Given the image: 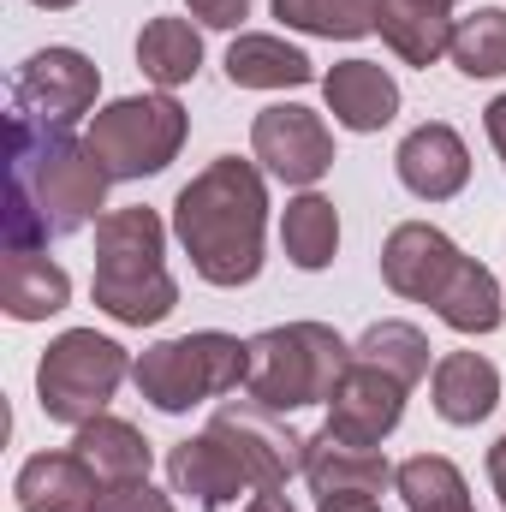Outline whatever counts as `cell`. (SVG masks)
Masks as SVG:
<instances>
[{
  "label": "cell",
  "instance_id": "obj_1",
  "mask_svg": "<svg viewBox=\"0 0 506 512\" xmlns=\"http://www.w3.org/2000/svg\"><path fill=\"white\" fill-rule=\"evenodd\" d=\"M102 191H108V167L96 161L90 143H72L60 126L36 131L30 114L12 120V209H6L12 251L78 233L102 209Z\"/></svg>",
  "mask_w": 506,
  "mask_h": 512
},
{
  "label": "cell",
  "instance_id": "obj_2",
  "mask_svg": "<svg viewBox=\"0 0 506 512\" xmlns=\"http://www.w3.org/2000/svg\"><path fill=\"white\" fill-rule=\"evenodd\" d=\"M262 221H268L262 173L239 155L203 167L173 203V227L209 286H245L262 268Z\"/></svg>",
  "mask_w": 506,
  "mask_h": 512
},
{
  "label": "cell",
  "instance_id": "obj_3",
  "mask_svg": "<svg viewBox=\"0 0 506 512\" xmlns=\"http://www.w3.org/2000/svg\"><path fill=\"white\" fill-rule=\"evenodd\" d=\"M381 274L399 298H417V304H435V316L459 334H495L501 328V286L483 262L459 251L447 233L423 227V221H405L393 227L387 251H381Z\"/></svg>",
  "mask_w": 506,
  "mask_h": 512
},
{
  "label": "cell",
  "instance_id": "obj_4",
  "mask_svg": "<svg viewBox=\"0 0 506 512\" xmlns=\"http://www.w3.org/2000/svg\"><path fill=\"white\" fill-rule=\"evenodd\" d=\"M179 286L161 262V221L149 209H114L96 221V304L114 322H161Z\"/></svg>",
  "mask_w": 506,
  "mask_h": 512
},
{
  "label": "cell",
  "instance_id": "obj_5",
  "mask_svg": "<svg viewBox=\"0 0 506 512\" xmlns=\"http://www.w3.org/2000/svg\"><path fill=\"white\" fill-rule=\"evenodd\" d=\"M352 364V346L322 328V322H292V328H268L251 340V370L245 387L262 411H298V405H316L328 399L334 382L346 376Z\"/></svg>",
  "mask_w": 506,
  "mask_h": 512
},
{
  "label": "cell",
  "instance_id": "obj_6",
  "mask_svg": "<svg viewBox=\"0 0 506 512\" xmlns=\"http://www.w3.org/2000/svg\"><path fill=\"white\" fill-rule=\"evenodd\" d=\"M245 370H251V346H239L233 334H185V340L143 352L131 376L143 387V399H155L161 411H185L239 387Z\"/></svg>",
  "mask_w": 506,
  "mask_h": 512
},
{
  "label": "cell",
  "instance_id": "obj_7",
  "mask_svg": "<svg viewBox=\"0 0 506 512\" xmlns=\"http://www.w3.org/2000/svg\"><path fill=\"white\" fill-rule=\"evenodd\" d=\"M126 352L114 346V340H102V334H90V328H72V334H60L54 346H48V358H42V370H36V387H42V411L54 417V423H96L102 417V405L114 399V387L126 376Z\"/></svg>",
  "mask_w": 506,
  "mask_h": 512
},
{
  "label": "cell",
  "instance_id": "obj_8",
  "mask_svg": "<svg viewBox=\"0 0 506 512\" xmlns=\"http://www.w3.org/2000/svg\"><path fill=\"white\" fill-rule=\"evenodd\" d=\"M185 143V108L173 96H131L114 102L108 114H96L90 149L108 167V179H143L161 173L173 161V149Z\"/></svg>",
  "mask_w": 506,
  "mask_h": 512
},
{
  "label": "cell",
  "instance_id": "obj_9",
  "mask_svg": "<svg viewBox=\"0 0 506 512\" xmlns=\"http://www.w3.org/2000/svg\"><path fill=\"white\" fill-rule=\"evenodd\" d=\"M405 393L411 387L399 382V376H387L381 364H364L352 352L346 376L328 393V429L340 441H352V447H381V435H393V423L405 411Z\"/></svg>",
  "mask_w": 506,
  "mask_h": 512
},
{
  "label": "cell",
  "instance_id": "obj_10",
  "mask_svg": "<svg viewBox=\"0 0 506 512\" xmlns=\"http://www.w3.org/2000/svg\"><path fill=\"white\" fill-rule=\"evenodd\" d=\"M251 149L256 161H268V173L286 179V185H316L334 167V137L322 126V114H310V108H268V114H256Z\"/></svg>",
  "mask_w": 506,
  "mask_h": 512
},
{
  "label": "cell",
  "instance_id": "obj_11",
  "mask_svg": "<svg viewBox=\"0 0 506 512\" xmlns=\"http://www.w3.org/2000/svg\"><path fill=\"white\" fill-rule=\"evenodd\" d=\"M12 96H18V114L48 120V126H66V120L90 114V102H96V66L78 48H48V54H36L18 72Z\"/></svg>",
  "mask_w": 506,
  "mask_h": 512
},
{
  "label": "cell",
  "instance_id": "obj_12",
  "mask_svg": "<svg viewBox=\"0 0 506 512\" xmlns=\"http://www.w3.org/2000/svg\"><path fill=\"white\" fill-rule=\"evenodd\" d=\"M167 471H173L179 495H197V507H227V501H239V489H256L251 465L239 459V447L215 423H209V435L179 441L173 459H167Z\"/></svg>",
  "mask_w": 506,
  "mask_h": 512
},
{
  "label": "cell",
  "instance_id": "obj_13",
  "mask_svg": "<svg viewBox=\"0 0 506 512\" xmlns=\"http://www.w3.org/2000/svg\"><path fill=\"white\" fill-rule=\"evenodd\" d=\"M393 161H399L405 191H417V197H429V203H447V197L465 191V179H471V155H465L459 131L441 126V120H429V126L411 131Z\"/></svg>",
  "mask_w": 506,
  "mask_h": 512
},
{
  "label": "cell",
  "instance_id": "obj_14",
  "mask_svg": "<svg viewBox=\"0 0 506 512\" xmlns=\"http://www.w3.org/2000/svg\"><path fill=\"white\" fill-rule=\"evenodd\" d=\"M304 477L316 483L322 501L328 495H381L393 483V471H387V459H381L376 447H352L334 429H322V435L304 441Z\"/></svg>",
  "mask_w": 506,
  "mask_h": 512
},
{
  "label": "cell",
  "instance_id": "obj_15",
  "mask_svg": "<svg viewBox=\"0 0 506 512\" xmlns=\"http://www.w3.org/2000/svg\"><path fill=\"white\" fill-rule=\"evenodd\" d=\"M102 477L78 453H42L18 471V507L24 512H96Z\"/></svg>",
  "mask_w": 506,
  "mask_h": 512
},
{
  "label": "cell",
  "instance_id": "obj_16",
  "mask_svg": "<svg viewBox=\"0 0 506 512\" xmlns=\"http://www.w3.org/2000/svg\"><path fill=\"white\" fill-rule=\"evenodd\" d=\"M328 108L346 131H381L399 114V84L381 72L376 60H346L328 72Z\"/></svg>",
  "mask_w": 506,
  "mask_h": 512
},
{
  "label": "cell",
  "instance_id": "obj_17",
  "mask_svg": "<svg viewBox=\"0 0 506 512\" xmlns=\"http://www.w3.org/2000/svg\"><path fill=\"white\" fill-rule=\"evenodd\" d=\"M376 30L411 66H429L453 48V18L441 0H376Z\"/></svg>",
  "mask_w": 506,
  "mask_h": 512
},
{
  "label": "cell",
  "instance_id": "obj_18",
  "mask_svg": "<svg viewBox=\"0 0 506 512\" xmlns=\"http://www.w3.org/2000/svg\"><path fill=\"white\" fill-rule=\"evenodd\" d=\"M429 387H435V411H441L447 423H483V417L495 411V399H501V376H495V364L477 358V352H453V358H441Z\"/></svg>",
  "mask_w": 506,
  "mask_h": 512
},
{
  "label": "cell",
  "instance_id": "obj_19",
  "mask_svg": "<svg viewBox=\"0 0 506 512\" xmlns=\"http://www.w3.org/2000/svg\"><path fill=\"white\" fill-rule=\"evenodd\" d=\"M72 453L102 477V489L149 477V447H143V435H137L131 423H120V417H96V423H84L78 441H72Z\"/></svg>",
  "mask_w": 506,
  "mask_h": 512
},
{
  "label": "cell",
  "instance_id": "obj_20",
  "mask_svg": "<svg viewBox=\"0 0 506 512\" xmlns=\"http://www.w3.org/2000/svg\"><path fill=\"white\" fill-rule=\"evenodd\" d=\"M66 292H72V280H66L48 256L6 251V262H0V298H6V310H12L18 322L54 316V310L66 304Z\"/></svg>",
  "mask_w": 506,
  "mask_h": 512
},
{
  "label": "cell",
  "instance_id": "obj_21",
  "mask_svg": "<svg viewBox=\"0 0 506 512\" xmlns=\"http://www.w3.org/2000/svg\"><path fill=\"white\" fill-rule=\"evenodd\" d=\"M227 78L239 90H286V84H310L316 66L298 48H286L280 36H239L227 48Z\"/></svg>",
  "mask_w": 506,
  "mask_h": 512
},
{
  "label": "cell",
  "instance_id": "obj_22",
  "mask_svg": "<svg viewBox=\"0 0 506 512\" xmlns=\"http://www.w3.org/2000/svg\"><path fill=\"white\" fill-rule=\"evenodd\" d=\"M197 60H203V42H197V30H191L185 18H149V24H143V36H137V66H143L161 90L197 78Z\"/></svg>",
  "mask_w": 506,
  "mask_h": 512
},
{
  "label": "cell",
  "instance_id": "obj_23",
  "mask_svg": "<svg viewBox=\"0 0 506 512\" xmlns=\"http://www.w3.org/2000/svg\"><path fill=\"white\" fill-rule=\"evenodd\" d=\"M280 239H286V256L298 268H328L334 262V245H340V215L328 197H298L286 203V221H280Z\"/></svg>",
  "mask_w": 506,
  "mask_h": 512
},
{
  "label": "cell",
  "instance_id": "obj_24",
  "mask_svg": "<svg viewBox=\"0 0 506 512\" xmlns=\"http://www.w3.org/2000/svg\"><path fill=\"white\" fill-rule=\"evenodd\" d=\"M393 483H399V495H405L411 512H471V501H465V477H459L447 459H435V453L405 459V465L393 471Z\"/></svg>",
  "mask_w": 506,
  "mask_h": 512
},
{
  "label": "cell",
  "instance_id": "obj_25",
  "mask_svg": "<svg viewBox=\"0 0 506 512\" xmlns=\"http://www.w3.org/2000/svg\"><path fill=\"white\" fill-rule=\"evenodd\" d=\"M352 352H358L364 364H381L387 376H399L405 387H417L429 376V340H423L411 322H376Z\"/></svg>",
  "mask_w": 506,
  "mask_h": 512
},
{
  "label": "cell",
  "instance_id": "obj_26",
  "mask_svg": "<svg viewBox=\"0 0 506 512\" xmlns=\"http://www.w3.org/2000/svg\"><path fill=\"white\" fill-rule=\"evenodd\" d=\"M447 54L459 60L465 78H501L506 72V12L501 6H483L477 18L453 24V48Z\"/></svg>",
  "mask_w": 506,
  "mask_h": 512
},
{
  "label": "cell",
  "instance_id": "obj_27",
  "mask_svg": "<svg viewBox=\"0 0 506 512\" xmlns=\"http://www.w3.org/2000/svg\"><path fill=\"white\" fill-rule=\"evenodd\" d=\"M274 18L310 36H364L376 30V0H274Z\"/></svg>",
  "mask_w": 506,
  "mask_h": 512
},
{
  "label": "cell",
  "instance_id": "obj_28",
  "mask_svg": "<svg viewBox=\"0 0 506 512\" xmlns=\"http://www.w3.org/2000/svg\"><path fill=\"white\" fill-rule=\"evenodd\" d=\"M96 512H173V507L149 489V477H137V483H114V489H102Z\"/></svg>",
  "mask_w": 506,
  "mask_h": 512
},
{
  "label": "cell",
  "instance_id": "obj_29",
  "mask_svg": "<svg viewBox=\"0 0 506 512\" xmlns=\"http://www.w3.org/2000/svg\"><path fill=\"white\" fill-rule=\"evenodd\" d=\"M191 12H197L203 24H221V30H233V24L251 12V0H191Z\"/></svg>",
  "mask_w": 506,
  "mask_h": 512
},
{
  "label": "cell",
  "instance_id": "obj_30",
  "mask_svg": "<svg viewBox=\"0 0 506 512\" xmlns=\"http://www.w3.org/2000/svg\"><path fill=\"white\" fill-rule=\"evenodd\" d=\"M322 512H381V507H376V495H328Z\"/></svg>",
  "mask_w": 506,
  "mask_h": 512
},
{
  "label": "cell",
  "instance_id": "obj_31",
  "mask_svg": "<svg viewBox=\"0 0 506 512\" xmlns=\"http://www.w3.org/2000/svg\"><path fill=\"white\" fill-rule=\"evenodd\" d=\"M489 477H495V495H501V507H506V435L489 447Z\"/></svg>",
  "mask_w": 506,
  "mask_h": 512
},
{
  "label": "cell",
  "instance_id": "obj_32",
  "mask_svg": "<svg viewBox=\"0 0 506 512\" xmlns=\"http://www.w3.org/2000/svg\"><path fill=\"white\" fill-rule=\"evenodd\" d=\"M489 137H495V149H501V161H506V96L489 102Z\"/></svg>",
  "mask_w": 506,
  "mask_h": 512
},
{
  "label": "cell",
  "instance_id": "obj_33",
  "mask_svg": "<svg viewBox=\"0 0 506 512\" xmlns=\"http://www.w3.org/2000/svg\"><path fill=\"white\" fill-rule=\"evenodd\" d=\"M245 512H292V501H286L280 489H256V495H251V507H245Z\"/></svg>",
  "mask_w": 506,
  "mask_h": 512
},
{
  "label": "cell",
  "instance_id": "obj_34",
  "mask_svg": "<svg viewBox=\"0 0 506 512\" xmlns=\"http://www.w3.org/2000/svg\"><path fill=\"white\" fill-rule=\"evenodd\" d=\"M36 6H72V0H36Z\"/></svg>",
  "mask_w": 506,
  "mask_h": 512
}]
</instances>
